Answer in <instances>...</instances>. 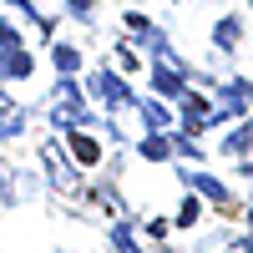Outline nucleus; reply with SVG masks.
Masks as SVG:
<instances>
[{"mask_svg": "<svg viewBox=\"0 0 253 253\" xmlns=\"http://www.w3.org/2000/svg\"><path fill=\"white\" fill-rule=\"evenodd\" d=\"M5 71H10V76H26V71H31V61L20 56V51H10V56H5Z\"/></svg>", "mask_w": 253, "mask_h": 253, "instance_id": "423d86ee", "label": "nucleus"}, {"mask_svg": "<svg viewBox=\"0 0 253 253\" xmlns=\"http://www.w3.org/2000/svg\"><path fill=\"white\" fill-rule=\"evenodd\" d=\"M243 96H248V101H253V86H248V91H243Z\"/></svg>", "mask_w": 253, "mask_h": 253, "instance_id": "9d476101", "label": "nucleus"}, {"mask_svg": "<svg viewBox=\"0 0 253 253\" xmlns=\"http://www.w3.org/2000/svg\"><path fill=\"white\" fill-rule=\"evenodd\" d=\"M56 122H61V126L86 122V117H81V107H76V91H71V86H61V96H56Z\"/></svg>", "mask_w": 253, "mask_h": 253, "instance_id": "f257e3e1", "label": "nucleus"}, {"mask_svg": "<svg viewBox=\"0 0 253 253\" xmlns=\"http://www.w3.org/2000/svg\"><path fill=\"white\" fill-rule=\"evenodd\" d=\"M56 66H61V71H71V66H76V51L61 46V51H56Z\"/></svg>", "mask_w": 253, "mask_h": 253, "instance_id": "1a4fd4ad", "label": "nucleus"}, {"mask_svg": "<svg viewBox=\"0 0 253 253\" xmlns=\"http://www.w3.org/2000/svg\"><path fill=\"white\" fill-rule=\"evenodd\" d=\"M182 126H193V132H203V126H213V112H208V101L187 96V122H182Z\"/></svg>", "mask_w": 253, "mask_h": 253, "instance_id": "f03ea898", "label": "nucleus"}, {"mask_svg": "<svg viewBox=\"0 0 253 253\" xmlns=\"http://www.w3.org/2000/svg\"><path fill=\"white\" fill-rule=\"evenodd\" d=\"M193 182H198V187H203V193H208V198H213V203H223V187H218L213 177H193Z\"/></svg>", "mask_w": 253, "mask_h": 253, "instance_id": "6e6552de", "label": "nucleus"}, {"mask_svg": "<svg viewBox=\"0 0 253 253\" xmlns=\"http://www.w3.org/2000/svg\"><path fill=\"white\" fill-rule=\"evenodd\" d=\"M46 162H51V177H56L61 187H71V172H66V162H61V152H56V147H46Z\"/></svg>", "mask_w": 253, "mask_h": 253, "instance_id": "20e7f679", "label": "nucleus"}, {"mask_svg": "<svg viewBox=\"0 0 253 253\" xmlns=\"http://www.w3.org/2000/svg\"><path fill=\"white\" fill-rule=\"evenodd\" d=\"M71 147H76V162H81V167H91V162H96V142H91V137H76Z\"/></svg>", "mask_w": 253, "mask_h": 253, "instance_id": "39448f33", "label": "nucleus"}, {"mask_svg": "<svg viewBox=\"0 0 253 253\" xmlns=\"http://www.w3.org/2000/svg\"><path fill=\"white\" fill-rule=\"evenodd\" d=\"M157 91H162V96H182V81H177V71H162V66H157Z\"/></svg>", "mask_w": 253, "mask_h": 253, "instance_id": "7ed1b4c3", "label": "nucleus"}, {"mask_svg": "<svg viewBox=\"0 0 253 253\" xmlns=\"http://www.w3.org/2000/svg\"><path fill=\"white\" fill-rule=\"evenodd\" d=\"M15 126H20V122H15V107H10V101H0V132H15Z\"/></svg>", "mask_w": 253, "mask_h": 253, "instance_id": "0eeeda50", "label": "nucleus"}]
</instances>
